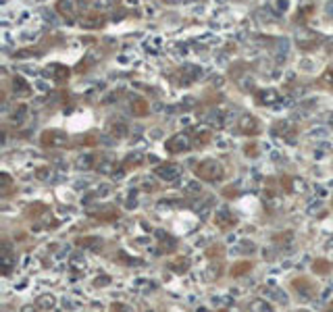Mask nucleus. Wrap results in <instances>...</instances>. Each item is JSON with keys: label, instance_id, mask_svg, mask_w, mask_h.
Instances as JSON below:
<instances>
[{"label": "nucleus", "instance_id": "f257e3e1", "mask_svg": "<svg viewBox=\"0 0 333 312\" xmlns=\"http://www.w3.org/2000/svg\"><path fill=\"white\" fill-rule=\"evenodd\" d=\"M223 175H225V169L215 158L202 160V163L196 167V177L202 181H208V183H217V181L223 179Z\"/></svg>", "mask_w": 333, "mask_h": 312}, {"label": "nucleus", "instance_id": "f03ea898", "mask_svg": "<svg viewBox=\"0 0 333 312\" xmlns=\"http://www.w3.org/2000/svg\"><path fill=\"white\" fill-rule=\"evenodd\" d=\"M191 146H194V139H191L190 134H177V135H173L171 139L165 142V148H167L169 154L188 152V150H191Z\"/></svg>", "mask_w": 333, "mask_h": 312}, {"label": "nucleus", "instance_id": "7ed1b4c3", "mask_svg": "<svg viewBox=\"0 0 333 312\" xmlns=\"http://www.w3.org/2000/svg\"><path fill=\"white\" fill-rule=\"evenodd\" d=\"M86 2L84 0H58L56 2V8H58V13L63 15L65 19H69V21H75V19L84 13V6Z\"/></svg>", "mask_w": 333, "mask_h": 312}, {"label": "nucleus", "instance_id": "20e7f679", "mask_svg": "<svg viewBox=\"0 0 333 312\" xmlns=\"http://www.w3.org/2000/svg\"><path fill=\"white\" fill-rule=\"evenodd\" d=\"M40 139H42V146H46V148H65V146H69V135L65 132H58V129L44 132Z\"/></svg>", "mask_w": 333, "mask_h": 312}, {"label": "nucleus", "instance_id": "39448f33", "mask_svg": "<svg viewBox=\"0 0 333 312\" xmlns=\"http://www.w3.org/2000/svg\"><path fill=\"white\" fill-rule=\"evenodd\" d=\"M291 287L296 289V294H298L302 300H312V298L317 296V285L312 283L310 279H306V277L294 279V281H291Z\"/></svg>", "mask_w": 333, "mask_h": 312}, {"label": "nucleus", "instance_id": "423d86ee", "mask_svg": "<svg viewBox=\"0 0 333 312\" xmlns=\"http://www.w3.org/2000/svg\"><path fill=\"white\" fill-rule=\"evenodd\" d=\"M17 265V258L13 254V248L8 241L2 244V254H0V270H2V275H11L13 268Z\"/></svg>", "mask_w": 333, "mask_h": 312}, {"label": "nucleus", "instance_id": "0eeeda50", "mask_svg": "<svg viewBox=\"0 0 333 312\" xmlns=\"http://www.w3.org/2000/svg\"><path fill=\"white\" fill-rule=\"evenodd\" d=\"M156 177L158 179H163V181H177L179 179V175H181V167L179 165H175V163H165V165H160V167H156Z\"/></svg>", "mask_w": 333, "mask_h": 312}, {"label": "nucleus", "instance_id": "6e6552de", "mask_svg": "<svg viewBox=\"0 0 333 312\" xmlns=\"http://www.w3.org/2000/svg\"><path fill=\"white\" fill-rule=\"evenodd\" d=\"M238 129H239V134H244V135H256L260 132L258 119L252 115H241L238 121Z\"/></svg>", "mask_w": 333, "mask_h": 312}, {"label": "nucleus", "instance_id": "1a4fd4ad", "mask_svg": "<svg viewBox=\"0 0 333 312\" xmlns=\"http://www.w3.org/2000/svg\"><path fill=\"white\" fill-rule=\"evenodd\" d=\"M256 102L262 106H275L281 102V94L275 88H267V89H258L256 92Z\"/></svg>", "mask_w": 333, "mask_h": 312}, {"label": "nucleus", "instance_id": "9d476101", "mask_svg": "<svg viewBox=\"0 0 333 312\" xmlns=\"http://www.w3.org/2000/svg\"><path fill=\"white\" fill-rule=\"evenodd\" d=\"M88 215H90V217H94V219H98V221H113V219L119 217V210H117L113 204H102L98 210L90 208V210H88Z\"/></svg>", "mask_w": 333, "mask_h": 312}, {"label": "nucleus", "instance_id": "9b49d317", "mask_svg": "<svg viewBox=\"0 0 333 312\" xmlns=\"http://www.w3.org/2000/svg\"><path fill=\"white\" fill-rule=\"evenodd\" d=\"M238 223L236 217L231 215V210L229 208H219L217 213H215V225L221 227V229H229V227H234Z\"/></svg>", "mask_w": 333, "mask_h": 312}, {"label": "nucleus", "instance_id": "f8f14e48", "mask_svg": "<svg viewBox=\"0 0 333 312\" xmlns=\"http://www.w3.org/2000/svg\"><path fill=\"white\" fill-rule=\"evenodd\" d=\"M46 71H48V75L52 77L54 82H58V84H63V82H67V79H69V69L63 67V65H52V67H48Z\"/></svg>", "mask_w": 333, "mask_h": 312}, {"label": "nucleus", "instance_id": "ddd939ff", "mask_svg": "<svg viewBox=\"0 0 333 312\" xmlns=\"http://www.w3.org/2000/svg\"><path fill=\"white\" fill-rule=\"evenodd\" d=\"M56 306V298L52 294H42L38 300H36V308L38 310H42V312H48V310H52Z\"/></svg>", "mask_w": 333, "mask_h": 312}, {"label": "nucleus", "instance_id": "4468645a", "mask_svg": "<svg viewBox=\"0 0 333 312\" xmlns=\"http://www.w3.org/2000/svg\"><path fill=\"white\" fill-rule=\"evenodd\" d=\"M275 132L279 134V135H284V137H287L289 142H291V137H294V134H296V129H294V125L289 123V121H277V125H275Z\"/></svg>", "mask_w": 333, "mask_h": 312}, {"label": "nucleus", "instance_id": "2eb2a0df", "mask_svg": "<svg viewBox=\"0 0 333 312\" xmlns=\"http://www.w3.org/2000/svg\"><path fill=\"white\" fill-rule=\"evenodd\" d=\"M13 88H15L17 96H29V94H32V86H29L23 77H15L13 79Z\"/></svg>", "mask_w": 333, "mask_h": 312}, {"label": "nucleus", "instance_id": "dca6fc26", "mask_svg": "<svg viewBox=\"0 0 333 312\" xmlns=\"http://www.w3.org/2000/svg\"><path fill=\"white\" fill-rule=\"evenodd\" d=\"M82 25L88 27V29H98V27H102V25H104V17H102V15H98V13L88 15V17H84Z\"/></svg>", "mask_w": 333, "mask_h": 312}, {"label": "nucleus", "instance_id": "f3484780", "mask_svg": "<svg viewBox=\"0 0 333 312\" xmlns=\"http://www.w3.org/2000/svg\"><path fill=\"white\" fill-rule=\"evenodd\" d=\"M250 312H273V306L269 304V300L256 298V300L250 302Z\"/></svg>", "mask_w": 333, "mask_h": 312}, {"label": "nucleus", "instance_id": "a211bd4d", "mask_svg": "<svg viewBox=\"0 0 333 312\" xmlns=\"http://www.w3.org/2000/svg\"><path fill=\"white\" fill-rule=\"evenodd\" d=\"M160 235V250H167V252H173V250L177 248V241L171 237V235H165V233H158Z\"/></svg>", "mask_w": 333, "mask_h": 312}, {"label": "nucleus", "instance_id": "6ab92c4d", "mask_svg": "<svg viewBox=\"0 0 333 312\" xmlns=\"http://www.w3.org/2000/svg\"><path fill=\"white\" fill-rule=\"evenodd\" d=\"M131 104H136V106H131V110H134V115H138V117H144V115H148V102H146V100H142V98H136Z\"/></svg>", "mask_w": 333, "mask_h": 312}, {"label": "nucleus", "instance_id": "aec40b11", "mask_svg": "<svg viewBox=\"0 0 333 312\" xmlns=\"http://www.w3.org/2000/svg\"><path fill=\"white\" fill-rule=\"evenodd\" d=\"M77 169H96V156L94 154H86L77 160Z\"/></svg>", "mask_w": 333, "mask_h": 312}, {"label": "nucleus", "instance_id": "412c9836", "mask_svg": "<svg viewBox=\"0 0 333 312\" xmlns=\"http://www.w3.org/2000/svg\"><path fill=\"white\" fill-rule=\"evenodd\" d=\"M77 244L84 246V248H90V250H98L100 246H102V241H100L98 237H82Z\"/></svg>", "mask_w": 333, "mask_h": 312}, {"label": "nucleus", "instance_id": "4be33fe9", "mask_svg": "<svg viewBox=\"0 0 333 312\" xmlns=\"http://www.w3.org/2000/svg\"><path fill=\"white\" fill-rule=\"evenodd\" d=\"M169 268L175 270V273H186V270L190 268V260L188 258H179V260H175V263H171Z\"/></svg>", "mask_w": 333, "mask_h": 312}, {"label": "nucleus", "instance_id": "5701e85b", "mask_svg": "<svg viewBox=\"0 0 333 312\" xmlns=\"http://www.w3.org/2000/svg\"><path fill=\"white\" fill-rule=\"evenodd\" d=\"M69 265H71V268H75V270H84L86 268V258L82 254H73L71 258H69Z\"/></svg>", "mask_w": 333, "mask_h": 312}, {"label": "nucleus", "instance_id": "b1692460", "mask_svg": "<svg viewBox=\"0 0 333 312\" xmlns=\"http://www.w3.org/2000/svg\"><path fill=\"white\" fill-rule=\"evenodd\" d=\"M291 237H294V233H291V231H285V233H279V235H275V244L287 248V246H291Z\"/></svg>", "mask_w": 333, "mask_h": 312}, {"label": "nucleus", "instance_id": "393cba45", "mask_svg": "<svg viewBox=\"0 0 333 312\" xmlns=\"http://www.w3.org/2000/svg\"><path fill=\"white\" fill-rule=\"evenodd\" d=\"M252 268V265L250 263H239V265H234L231 267V275L234 277H239V275H244L246 270H250Z\"/></svg>", "mask_w": 333, "mask_h": 312}, {"label": "nucleus", "instance_id": "a878e982", "mask_svg": "<svg viewBox=\"0 0 333 312\" xmlns=\"http://www.w3.org/2000/svg\"><path fill=\"white\" fill-rule=\"evenodd\" d=\"M321 84L323 86H327V88H333V67H329L325 73H323L321 77Z\"/></svg>", "mask_w": 333, "mask_h": 312}, {"label": "nucleus", "instance_id": "bb28decb", "mask_svg": "<svg viewBox=\"0 0 333 312\" xmlns=\"http://www.w3.org/2000/svg\"><path fill=\"white\" fill-rule=\"evenodd\" d=\"M315 270H317V273H321V275H327L329 270H331V265L325 263V260H317V263H315Z\"/></svg>", "mask_w": 333, "mask_h": 312}, {"label": "nucleus", "instance_id": "cd10ccee", "mask_svg": "<svg viewBox=\"0 0 333 312\" xmlns=\"http://www.w3.org/2000/svg\"><path fill=\"white\" fill-rule=\"evenodd\" d=\"M0 181H2V185H0V189H2L4 194L11 192V183H13V181H11V177H8V173H2V175H0Z\"/></svg>", "mask_w": 333, "mask_h": 312}, {"label": "nucleus", "instance_id": "c85d7f7f", "mask_svg": "<svg viewBox=\"0 0 333 312\" xmlns=\"http://www.w3.org/2000/svg\"><path fill=\"white\" fill-rule=\"evenodd\" d=\"M186 194H190V196H200V194H202V187H200L198 183H186Z\"/></svg>", "mask_w": 333, "mask_h": 312}, {"label": "nucleus", "instance_id": "c756f323", "mask_svg": "<svg viewBox=\"0 0 333 312\" xmlns=\"http://www.w3.org/2000/svg\"><path fill=\"white\" fill-rule=\"evenodd\" d=\"M127 134V127L123 125V123H119V125H113V135L117 137V139H121V137H123Z\"/></svg>", "mask_w": 333, "mask_h": 312}, {"label": "nucleus", "instance_id": "7c9ffc66", "mask_svg": "<svg viewBox=\"0 0 333 312\" xmlns=\"http://www.w3.org/2000/svg\"><path fill=\"white\" fill-rule=\"evenodd\" d=\"M291 183H294V192H306V181L304 179H294L291 181Z\"/></svg>", "mask_w": 333, "mask_h": 312}, {"label": "nucleus", "instance_id": "2f4dec72", "mask_svg": "<svg viewBox=\"0 0 333 312\" xmlns=\"http://www.w3.org/2000/svg\"><path fill=\"white\" fill-rule=\"evenodd\" d=\"M110 312H129L125 304H113V308H110Z\"/></svg>", "mask_w": 333, "mask_h": 312}, {"label": "nucleus", "instance_id": "473e14b6", "mask_svg": "<svg viewBox=\"0 0 333 312\" xmlns=\"http://www.w3.org/2000/svg\"><path fill=\"white\" fill-rule=\"evenodd\" d=\"M21 312H38V308L36 306H23Z\"/></svg>", "mask_w": 333, "mask_h": 312}, {"label": "nucleus", "instance_id": "72a5a7b5", "mask_svg": "<svg viewBox=\"0 0 333 312\" xmlns=\"http://www.w3.org/2000/svg\"><path fill=\"white\" fill-rule=\"evenodd\" d=\"M94 283H96V285H104V283H108V277H102V279H96V281H94Z\"/></svg>", "mask_w": 333, "mask_h": 312}, {"label": "nucleus", "instance_id": "f704fd0d", "mask_svg": "<svg viewBox=\"0 0 333 312\" xmlns=\"http://www.w3.org/2000/svg\"><path fill=\"white\" fill-rule=\"evenodd\" d=\"M163 2H167V4H175V2H179V0H163Z\"/></svg>", "mask_w": 333, "mask_h": 312}, {"label": "nucleus", "instance_id": "c9c22d12", "mask_svg": "<svg viewBox=\"0 0 333 312\" xmlns=\"http://www.w3.org/2000/svg\"><path fill=\"white\" fill-rule=\"evenodd\" d=\"M325 312H333V304H329V306H327V310H325Z\"/></svg>", "mask_w": 333, "mask_h": 312}]
</instances>
